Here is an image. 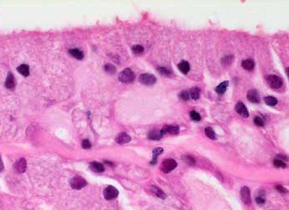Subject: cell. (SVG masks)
I'll use <instances>...</instances> for the list:
<instances>
[{"mask_svg": "<svg viewBox=\"0 0 289 210\" xmlns=\"http://www.w3.org/2000/svg\"><path fill=\"white\" fill-rule=\"evenodd\" d=\"M135 74L131 69H125L119 75V80L124 84H130L135 79Z\"/></svg>", "mask_w": 289, "mask_h": 210, "instance_id": "obj_1", "label": "cell"}, {"mask_svg": "<svg viewBox=\"0 0 289 210\" xmlns=\"http://www.w3.org/2000/svg\"><path fill=\"white\" fill-rule=\"evenodd\" d=\"M266 80L269 86L271 87L272 89H274L281 88L283 84V81L282 78H280L278 76L274 75H269L267 76Z\"/></svg>", "mask_w": 289, "mask_h": 210, "instance_id": "obj_2", "label": "cell"}, {"mask_svg": "<svg viewBox=\"0 0 289 210\" xmlns=\"http://www.w3.org/2000/svg\"><path fill=\"white\" fill-rule=\"evenodd\" d=\"M177 167V162L173 159H165L161 163L160 169L164 173H168Z\"/></svg>", "mask_w": 289, "mask_h": 210, "instance_id": "obj_3", "label": "cell"}, {"mask_svg": "<svg viewBox=\"0 0 289 210\" xmlns=\"http://www.w3.org/2000/svg\"><path fill=\"white\" fill-rule=\"evenodd\" d=\"M70 183L71 187L73 188L74 190H81L83 187H85L87 185L86 180L81 176H74L71 179Z\"/></svg>", "mask_w": 289, "mask_h": 210, "instance_id": "obj_4", "label": "cell"}, {"mask_svg": "<svg viewBox=\"0 0 289 210\" xmlns=\"http://www.w3.org/2000/svg\"><path fill=\"white\" fill-rule=\"evenodd\" d=\"M139 81L145 85H152L156 82V78L151 74H142L139 76Z\"/></svg>", "mask_w": 289, "mask_h": 210, "instance_id": "obj_5", "label": "cell"}, {"mask_svg": "<svg viewBox=\"0 0 289 210\" xmlns=\"http://www.w3.org/2000/svg\"><path fill=\"white\" fill-rule=\"evenodd\" d=\"M118 190H117L115 187L111 186V185L110 186H108V187L104 190V191H103L104 198H105L107 200L114 199H116V198L118 196Z\"/></svg>", "mask_w": 289, "mask_h": 210, "instance_id": "obj_6", "label": "cell"}, {"mask_svg": "<svg viewBox=\"0 0 289 210\" xmlns=\"http://www.w3.org/2000/svg\"><path fill=\"white\" fill-rule=\"evenodd\" d=\"M160 132L161 133H162V135H176L179 132V127L178 125H165V126L160 130Z\"/></svg>", "mask_w": 289, "mask_h": 210, "instance_id": "obj_7", "label": "cell"}, {"mask_svg": "<svg viewBox=\"0 0 289 210\" xmlns=\"http://www.w3.org/2000/svg\"><path fill=\"white\" fill-rule=\"evenodd\" d=\"M247 99L249 102L254 103V104H259L260 102V96L258 90L255 89H249L247 93Z\"/></svg>", "mask_w": 289, "mask_h": 210, "instance_id": "obj_8", "label": "cell"}, {"mask_svg": "<svg viewBox=\"0 0 289 210\" xmlns=\"http://www.w3.org/2000/svg\"><path fill=\"white\" fill-rule=\"evenodd\" d=\"M235 109H236V111L238 114H240V116L244 118H246L249 117V112H248V109H246V107L244 106V104L242 103L241 101L237 102L236 104V106H235Z\"/></svg>", "mask_w": 289, "mask_h": 210, "instance_id": "obj_9", "label": "cell"}, {"mask_svg": "<svg viewBox=\"0 0 289 210\" xmlns=\"http://www.w3.org/2000/svg\"><path fill=\"white\" fill-rule=\"evenodd\" d=\"M240 198L244 204H249L251 203V197H250V190L248 187L244 186L240 190Z\"/></svg>", "mask_w": 289, "mask_h": 210, "instance_id": "obj_10", "label": "cell"}, {"mask_svg": "<svg viewBox=\"0 0 289 210\" xmlns=\"http://www.w3.org/2000/svg\"><path fill=\"white\" fill-rule=\"evenodd\" d=\"M14 168L18 173L25 172L27 170V161L24 158H21L16 162L14 165Z\"/></svg>", "mask_w": 289, "mask_h": 210, "instance_id": "obj_11", "label": "cell"}, {"mask_svg": "<svg viewBox=\"0 0 289 210\" xmlns=\"http://www.w3.org/2000/svg\"><path fill=\"white\" fill-rule=\"evenodd\" d=\"M116 142L121 145L126 144L131 142V137L129 135L126 134V132H121L116 137Z\"/></svg>", "mask_w": 289, "mask_h": 210, "instance_id": "obj_12", "label": "cell"}, {"mask_svg": "<svg viewBox=\"0 0 289 210\" xmlns=\"http://www.w3.org/2000/svg\"><path fill=\"white\" fill-rule=\"evenodd\" d=\"M90 169L94 172L97 173H101L104 171V166H103V164H101L99 162L97 161H93L92 163H90Z\"/></svg>", "mask_w": 289, "mask_h": 210, "instance_id": "obj_13", "label": "cell"}, {"mask_svg": "<svg viewBox=\"0 0 289 210\" xmlns=\"http://www.w3.org/2000/svg\"><path fill=\"white\" fill-rule=\"evenodd\" d=\"M242 68L246 70V71H252L254 67V62L251 59H247V60H244L241 62Z\"/></svg>", "mask_w": 289, "mask_h": 210, "instance_id": "obj_14", "label": "cell"}, {"mask_svg": "<svg viewBox=\"0 0 289 210\" xmlns=\"http://www.w3.org/2000/svg\"><path fill=\"white\" fill-rule=\"evenodd\" d=\"M15 86V81H14V77H13V74L8 73L7 79L5 81V87L7 89H12Z\"/></svg>", "mask_w": 289, "mask_h": 210, "instance_id": "obj_15", "label": "cell"}, {"mask_svg": "<svg viewBox=\"0 0 289 210\" xmlns=\"http://www.w3.org/2000/svg\"><path fill=\"white\" fill-rule=\"evenodd\" d=\"M178 68L179 69V71H181L182 73L184 75H187L189 73V71H190V66L188 61H182L178 65Z\"/></svg>", "mask_w": 289, "mask_h": 210, "instance_id": "obj_16", "label": "cell"}, {"mask_svg": "<svg viewBox=\"0 0 289 210\" xmlns=\"http://www.w3.org/2000/svg\"><path fill=\"white\" fill-rule=\"evenodd\" d=\"M228 84H229V81H227V80L224 81V82L221 83L220 84H219L218 86L216 87V89H215V90H216V92L218 94H223L226 91V89H227Z\"/></svg>", "mask_w": 289, "mask_h": 210, "instance_id": "obj_17", "label": "cell"}, {"mask_svg": "<svg viewBox=\"0 0 289 210\" xmlns=\"http://www.w3.org/2000/svg\"><path fill=\"white\" fill-rule=\"evenodd\" d=\"M163 137V135L161 133L160 130H152L149 133V138L151 140H160L161 137Z\"/></svg>", "mask_w": 289, "mask_h": 210, "instance_id": "obj_18", "label": "cell"}, {"mask_svg": "<svg viewBox=\"0 0 289 210\" xmlns=\"http://www.w3.org/2000/svg\"><path fill=\"white\" fill-rule=\"evenodd\" d=\"M200 89H199L198 87H193L190 89L189 90V96L191 97L192 99H194V100H197V99H199V97H200Z\"/></svg>", "mask_w": 289, "mask_h": 210, "instance_id": "obj_19", "label": "cell"}, {"mask_svg": "<svg viewBox=\"0 0 289 210\" xmlns=\"http://www.w3.org/2000/svg\"><path fill=\"white\" fill-rule=\"evenodd\" d=\"M151 193H153L154 195H156L157 197L161 198V199H165L166 195L163 192V190H160L159 188L155 187V186H151Z\"/></svg>", "mask_w": 289, "mask_h": 210, "instance_id": "obj_20", "label": "cell"}, {"mask_svg": "<svg viewBox=\"0 0 289 210\" xmlns=\"http://www.w3.org/2000/svg\"><path fill=\"white\" fill-rule=\"evenodd\" d=\"M164 152L163 148H161V147H157V148H155L153 151V158H152V161H151V165H155L157 162V157L159 156L160 154H162Z\"/></svg>", "mask_w": 289, "mask_h": 210, "instance_id": "obj_21", "label": "cell"}, {"mask_svg": "<svg viewBox=\"0 0 289 210\" xmlns=\"http://www.w3.org/2000/svg\"><path fill=\"white\" fill-rule=\"evenodd\" d=\"M70 54L73 57L78 59V60H82L83 58V52L79 51V49H71V50H70Z\"/></svg>", "mask_w": 289, "mask_h": 210, "instance_id": "obj_22", "label": "cell"}, {"mask_svg": "<svg viewBox=\"0 0 289 210\" xmlns=\"http://www.w3.org/2000/svg\"><path fill=\"white\" fill-rule=\"evenodd\" d=\"M18 71L23 76L29 75V66L28 65H21L17 68Z\"/></svg>", "mask_w": 289, "mask_h": 210, "instance_id": "obj_23", "label": "cell"}, {"mask_svg": "<svg viewBox=\"0 0 289 210\" xmlns=\"http://www.w3.org/2000/svg\"><path fill=\"white\" fill-rule=\"evenodd\" d=\"M264 102H265V104L267 105H269V106H274V105H276L278 104V100L275 97L273 96H268L265 97L264 98Z\"/></svg>", "mask_w": 289, "mask_h": 210, "instance_id": "obj_24", "label": "cell"}, {"mask_svg": "<svg viewBox=\"0 0 289 210\" xmlns=\"http://www.w3.org/2000/svg\"><path fill=\"white\" fill-rule=\"evenodd\" d=\"M234 61V57L233 56H225L222 60H221V64L223 66H228L230 64H231Z\"/></svg>", "mask_w": 289, "mask_h": 210, "instance_id": "obj_25", "label": "cell"}, {"mask_svg": "<svg viewBox=\"0 0 289 210\" xmlns=\"http://www.w3.org/2000/svg\"><path fill=\"white\" fill-rule=\"evenodd\" d=\"M205 133H206V136L210 139L216 140V135H215V132H214L213 129L211 127H206V129H205Z\"/></svg>", "mask_w": 289, "mask_h": 210, "instance_id": "obj_26", "label": "cell"}, {"mask_svg": "<svg viewBox=\"0 0 289 210\" xmlns=\"http://www.w3.org/2000/svg\"><path fill=\"white\" fill-rule=\"evenodd\" d=\"M189 115H190L191 118L193 119V121L198 122L201 120V116H200V114H199L198 113H197L196 111H194V110L190 112V113H189Z\"/></svg>", "mask_w": 289, "mask_h": 210, "instance_id": "obj_27", "label": "cell"}, {"mask_svg": "<svg viewBox=\"0 0 289 210\" xmlns=\"http://www.w3.org/2000/svg\"><path fill=\"white\" fill-rule=\"evenodd\" d=\"M179 98H180L183 101H188V100L189 99V98H190L189 91H187V90H183V91L179 94Z\"/></svg>", "mask_w": 289, "mask_h": 210, "instance_id": "obj_28", "label": "cell"}, {"mask_svg": "<svg viewBox=\"0 0 289 210\" xmlns=\"http://www.w3.org/2000/svg\"><path fill=\"white\" fill-rule=\"evenodd\" d=\"M132 51L136 55H139V54H141L144 51V48L143 46H141V45H136V46H134L132 47Z\"/></svg>", "mask_w": 289, "mask_h": 210, "instance_id": "obj_29", "label": "cell"}, {"mask_svg": "<svg viewBox=\"0 0 289 210\" xmlns=\"http://www.w3.org/2000/svg\"><path fill=\"white\" fill-rule=\"evenodd\" d=\"M158 71L162 75L169 76L171 75V71H169V70H168L167 68H164V67H159V68H158Z\"/></svg>", "mask_w": 289, "mask_h": 210, "instance_id": "obj_30", "label": "cell"}, {"mask_svg": "<svg viewBox=\"0 0 289 210\" xmlns=\"http://www.w3.org/2000/svg\"><path fill=\"white\" fill-rule=\"evenodd\" d=\"M104 69H105V71H107L108 73H110V74H114V73H115V71H116L115 66H113V65H110V64H108V65H106L105 67H104Z\"/></svg>", "mask_w": 289, "mask_h": 210, "instance_id": "obj_31", "label": "cell"}, {"mask_svg": "<svg viewBox=\"0 0 289 210\" xmlns=\"http://www.w3.org/2000/svg\"><path fill=\"white\" fill-rule=\"evenodd\" d=\"M254 122L255 125L257 126H259V127H264V122L263 121V119L261 118H259V117H255L254 118Z\"/></svg>", "mask_w": 289, "mask_h": 210, "instance_id": "obj_32", "label": "cell"}, {"mask_svg": "<svg viewBox=\"0 0 289 210\" xmlns=\"http://www.w3.org/2000/svg\"><path fill=\"white\" fill-rule=\"evenodd\" d=\"M274 165L276 167H282V168H285L286 167V164L283 161L277 159V158L274 161Z\"/></svg>", "mask_w": 289, "mask_h": 210, "instance_id": "obj_33", "label": "cell"}, {"mask_svg": "<svg viewBox=\"0 0 289 210\" xmlns=\"http://www.w3.org/2000/svg\"><path fill=\"white\" fill-rule=\"evenodd\" d=\"M184 161H186L187 163H188V164H189V165H194V164H195V160H194L193 157L190 156H185V158H184Z\"/></svg>", "mask_w": 289, "mask_h": 210, "instance_id": "obj_34", "label": "cell"}, {"mask_svg": "<svg viewBox=\"0 0 289 210\" xmlns=\"http://www.w3.org/2000/svg\"><path fill=\"white\" fill-rule=\"evenodd\" d=\"M82 147L84 149H88L91 147V143L88 142V140H83V142H82Z\"/></svg>", "mask_w": 289, "mask_h": 210, "instance_id": "obj_35", "label": "cell"}, {"mask_svg": "<svg viewBox=\"0 0 289 210\" xmlns=\"http://www.w3.org/2000/svg\"><path fill=\"white\" fill-rule=\"evenodd\" d=\"M275 189H276L278 191H279L280 193H283V194H284V193L287 192L286 189H285L283 186H282V185H276V186H275Z\"/></svg>", "mask_w": 289, "mask_h": 210, "instance_id": "obj_36", "label": "cell"}, {"mask_svg": "<svg viewBox=\"0 0 289 210\" xmlns=\"http://www.w3.org/2000/svg\"><path fill=\"white\" fill-rule=\"evenodd\" d=\"M255 201H256L257 204H263L265 203V199H264L262 196H258V197H256Z\"/></svg>", "mask_w": 289, "mask_h": 210, "instance_id": "obj_37", "label": "cell"}, {"mask_svg": "<svg viewBox=\"0 0 289 210\" xmlns=\"http://www.w3.org/2000/svg\"><path fill=\"white\" fill-rule=\"evenodd\" d=\"M3 161H2V160H1V157H0V172L1 171H3Z\"/></svg>", "mask_w": 289, "mask_h": 210, "instance_id": "obj_38", "label": "cell"}]
</instances>
